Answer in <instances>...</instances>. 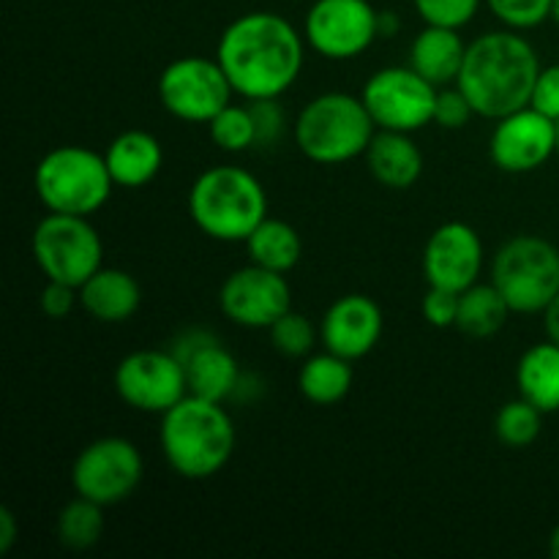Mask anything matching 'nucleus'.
Masks as SVG:
<instances>
[{"instance_id": "f257e3e1", "label": "nucleus", "mask_w": 559, "mask_h": 559, "mask_svg": "<svg viewBox=\"0 0 559 559\" xmlns=\"http://www.w3.org/2000/svg\"><path fill=\"white\" fill-rule=\"evenodd\" d=\"M306 38L276 11H249L224 27L216 47L235 96L278 98L298 82Z\"/></svg>"}, {"instance_id": "f03ea898", "label": "nucleus", "mask_w": 559, "mask_h": 559, "mask_svg": "<svg viewBox=\"0 0 559 559\" xmlns=\"http://www.w3.org/2000/svg\"><path fill=\"white\" fill-rule=\"evenodd\" d=\"M540 60L533 44L519 31H491L467 44L456 85L473 104L475 115L500 120L530 107Z\"/></svg>"}, {"instance_id": "7ed1b4c3", "label": "nucleus", "mask_w": 559, "mask_h": 559, "mask_svg": "<svg viewBox=\"0 0 559 559\" xmlns=\"http://www.w3.org/2000/svg\"><path fill=\"white\" fill-rule=\"evenodd\" d=\"M235 424L222 402L183 396L162 415L158 445L164 462L186 480H207L222 473L235 451Z\"/></svg>"}, {"instance_id": "20e7f679", "label": "nucleus", "mask_w": 559, "mask_h": 559, "mask_svg": "<svg viewBox=\"0 0 559 559\" xmlns=\"http://www.w3.org/2000/svg\"><path fill=\"white\" fill-rule=\"evenodd\" d=\"M191 222L218 243H246L267 218L265 186L243 167H207L189 189Z\"/></svg>"}, {"instance_id": "39448f33", "label": "nucleus", "mask_w": 559, "mask_h": 559, "mask_svg": "<svg viewBox=\"0 0 559 559\" xmlns=\"http://www.w3.org/2000/svg\"><path fill=\"white\" fill-rule=\"evenodd\" d=\"M377 123L364 98L344 91H328L311 98L293 123V140L309 162L336 167L366 156Z\"/></svg>"}, {"instance_id": "423d86ee", "label": "nucleus", "mask_w": 559, "mask_h": 559, "mask_svg": "<svg viewBox=\"0 0 559 559\" xmlns=\"http://www.w3.org/2000/svg\"><path fill=\"white\" fill-rule=\"evenodd\" d=\"M33 189L49 213L93 216L109 202L115 180L104 153L85 145H58L33 169Z\"/></svg>"}, {"instance_id": "0eeeda50", "label": "nucleus", "mask_w": 559, "mask_h": 559, "mask_svg": "<svg viewBox=\"0 0 559 559\" xmlns=\"http://www.w3.org/2000/svg\"><path fill=\"white\" fill-rule=\"evenodd\" d=\"M491 284L513 314H544L559 295V249L538 235L511 238L491 260Z\"/></svg>"}, {"instance_id": "6e6552de", "label": "nucleus", "mask_w": 559, "mask_h": 559, "mask_svg": "<svg viewBox=\"0 0 559 559\" xmlns=\"http://www.w3.org/2000/svg\"><path fill=\"white\" fill-rule=\"evenodd\" d=\"M33 260L49 282L80 289L104 265V243L91 216L47 213L31 238Z\"/></svg>"}, {"instance_id": "1a4fd4ad", "label": "nucleus", "mask_w": 559, "mask_h": 559, "mask_svg": "<svg viewBox=\"0 0 559 559\" xmlns=\"http://www.w3.org/2000/svg\"><path fill=\"white\" fill-rule=\"evenodd\" d=\"M158 102L173 118L183 123H211L227 104H233V85L216 58L186 55L164 66L158 76Z\"/></svg>"}, {"instance_id": "9d476101", "label": "nucleus", "mask_w": 559, "mask_h": 559, "mask_svg": "<svg viewBox=\"0 0 559 559\" xmlns=\"http://www.w3.org/2000/svg\"><path fill=\"white\" fill-rule=\"evenodd\" d=\"M145 459L126 437H102L76 453L71 464V486L80 497L104 508L129 500L142 484Z\"/></svg>"}, {"instance_id": "9b49d317", "label": "nucleus", "mask_w": 559, "mask_h": 559, "mask_svg": "<svg viewBox=\"0 0 559 559\" xmlns=\"http://www.w3.org/2000/svg\"><path fill=\"white\" fill-rule=\"evenodd\" d=\"M437 91L440 87L424 80L413 66H388L366 80L360 98L377 129L413 134L435 123Z\"/></svg>"}, {"instance_id": "f8f14e48", "label": "nucleus", "mask_w": 559, "mask_h": 559, "mask_svg": "<svg viewBox=\"0 0 559 559\" xmlns=\"http://www.w3.org/2000/svg\"><path fill=\"white\" fill-rule=\"evenodd\" d=\"M304 38L328 60H353L380 38V11L369 0H314Z\"/></svg>"}, {"instance_id": "ddd939ff", "label": "nucleus", "mask_w": 559, "mask_h": 559, "mask_svg": "<svg viewBox=\"0 0 559 559\" xmlns=\"http://www.w3.org/2000/svg\"><path fill=\"white\" fill-rule=\"evenodd\" d=\"M115 391L136 413L164 415L189 396V382L173 349H136L115 369Z\"/></svg>"}, {"instance_id": "4468645a", "label": "nucleus", "mask_w": 559, "mask_h": 559, "mask_svg": "<svg viewBox=\"0 0 559 559\" xmlns=\"http://www.w3.org/2000/svg\"><path fill=\"white\" fill-rule=\"evenodd\" d=\"M218 306L229 322L249 331H267L278 317L293 309L287 276L249 262L229 273L218 289Z\"/></svg>"}, {"instance_id": "2eb2a0df", "label": "nucleus", "mask_w": 559, "mask_h": 559, "mask_svg": "<svg viewBox=\"0 0 559 559\" xmlns=\"http://www.w3.org/2000/svg\"><path fill=\"white\" fill-rule=\"evenodd\" d=\"M557 153V120L535 107H522L497 120L489 136V156L511 175L535 173Z\"/></svg>"}, {"instance_id": "dca6fc26", "label": "nucleus", "mask_w": 559, "mask_h": 559, "mask_svg": "<svg viewBox=\"0 0 559 559\" xmlns=\"http://www.w3.org/2000/svg\"><path fill=\"white\" fill-rule=\"evenodd\" d=\"M169 349L183 364L191 396L222 404L227 399H235L243 371H240L238 358L211 331L191 328V331L180 333Z\"/></svg>"}, {"instance_id": "f3484780", "label": "nucleus", "mask_w": 559, "mask_h": 559, "mask_svg": "<svg viewBox=\"0 0 559 559\" xmlns=\"http://www.w3.org/2000/svg\"><path fill=\"white\" fill-rule=\"evenodd\" d=\"M484 271V240L464 222H445L429 235L424 249V276L429 287L464 293Z\"/></svg>"}, {"instance_id": "a211bd4d", "label": "nucleus", "mask_w": 559, "mask_h": 559, "mask_svg": "<svg viewBox=\"0 0 559 559\" xmlns=\"http://www.w3.org/2000/svg\"><path fill=\"white\" fill-rule=\"evenodd\" d=\"M385 317L369 295L349 293L333 300L320 322V342L347 360H360L380 344Z\"/></svg>"}, {"instance_id": "6ab92c4d", "label": "nucleus", "mask_w": 559, "mask_h": 559, "mask_svg": "<svg viewBox=\"0 0 559 559\" xmlns=\"http://www.w3.org/2000/svg\"><path fill=\"white\" fill-rule=\"evenodd\" d=\"M104 162L120 189H142L164 167V147L151 131L129 129L104 147Z\"/></svg>"}, {"instance_id": "aec40b11", "label": "nucleus", "mask_w": 559, "mask_h": 559, "mask_svg": "<svg viewBox=\"0 0 559 559\" xmlns=\"http://www.w3.org/2000/svg\"><path fill=\"white\" fill-rule=\"evenodd\" d=\"M142 304V287L123 267H98L80 287V306L96 322L118 325L131 320Z\"/></svg>"}, {"instance_id": "412c9836", "label": "nucleus", "mask_w": 559, "mask_h": 559, "mask_svg": "<svg viewBox=\"0 0 559 559\" xmlns=\"http://www.w3.org/2000/svg\"><path fill=\"white\" fill-rule=\"evenodd\" d=\"M364 158L371 178L393 191L409 189L424 175V153L415 145L413 136L404 134V131L377 129Z\"/></svg>"}, {"instance_id": "4be33fe9", "label": "nucleus", "mask_w": 559, "mask_h": 559, "mask_svg": "<svg viewBox=\"0 0 559 559\" xmlns=\"http://www.w3.org/2000/svg\"><path fill=\"white\" fill-rule=\"evenodd\" d=\"M467 44L456 27L426 25L409 44V66L435 87L453 85L462 74Z\"/></svg>"}, {"instance_id": "5701e85b", "label": "nucleus", "mask_w": 559, "mask_h": 559, "mask_svg": "<svg viewBox=\"0 0 559 559\" xmlns=\"http://www.w3.org/2000/svg\"><path fill=\"white\" fill-rule=\"evenodd\" d=\"M516 388L519 396L544 415L559 413V344L540 342L533 344L527 353L519 358L516 366Z\"/></svg>"}, {"instance_id": "b1692460", "label": "nucleus", "mask_w": 559, "mask_h": 559, "mask_svg": "<svg viewBox=\"0 0 559 559\" xmlns=\"http://www.w3.org/2000/svg\"><path fill=\"white\" fill-rule=\"evenodd\" d=\"M353 388V360L342 355L325 353L309 355L298 371V391L306 402L317 407H331L338 404Z\"/></svg>"}, {"instance_id": "393cba45", "label": "nucleus", "mask_w": 559, "mask_h": 559, "mask_svg": "<svg viewBox=\"0 0 559 559\" xmlns=\"http://www.w3.org/2000/svg\"><path fill=\"white\" fill-rule=\"evenodd\" d=\"M511 306L502 298L495 284L475 282L464 293H459V317L456 328L469 338H491L506 328L511 317Z\"/></svg>"}, {"instance_id": "a878e982", "label": "nucleus", "mask_w": 559, "mask_h": 559, "mask_svg": "<svg viewBox=\"0 0 559 559\" xmlns=\"http://www.w3.org/2000/svg\"><path fill=\"white\" fill-rule=\"evenodd\" d=\"M246 251H249V262L287 276V273L300 262L304 240H300L298 229H295L293 224L267 216L265 222L246 238Z\"/></svg>"}, {"instance_id": "bb28decb", "label": "nucleus", "mask_w": 559, "mask_h": 559, "mask_svg": "<svg viewBox=\"0 0 559 559\" xmlns=\"http://www.w3.org/2000/svg\"><path fill=\"white\" fill-rule=\"evenodd\" d=\"M107 519H104V506L76 495V500L66 502L55 519V535L60 546L71 551H85L102 540Z\"/></svg>"}, {"instance_id": "cd10ccee", "label": "nucleus", "mask_w": 559, "mask_h": 559, "mask_svg": "<svg viewBox=\"0 0 559 559\" xmlns=\"http://www.w3.org/2000/svg\"><path fill=\"white\" fill-rule=\"evenodd\" d=\"M207 134L213 145L227 153H246L257 147V123L249 104H227L207 123Z\"/></svg>"}, {"instance_id": "c85d7f7f", "label": "nucleus", "mask_w": 559, "mask_h": 559, "mask_svg": "<svg viewBox=\"0 0 559 559\" xmlns=\"http://www.w3.org/2000/svg\"><path fill=\"white\" fill-rule=\"evenodd\" d=\"M544 429V413L527 399H513L497 413L495 435L508 448H530Z\"/></svg>"}, {"instance_id": "c756f323", "label": "nucleus", "mask_w": 559, "mask_h": 559, "mask_svg": "<svg viewBox=\"0 0 559 559\" xmlns=\"http://www.w3.org/2000/svg\"><path fill=\"white\" fill-rule=\"evenodd\" d=\"M271 344L278 355H287V358H306V355L314 349V344L320 342V328L311 325L309 317L298 314V311L289 309L287 314L278 317L271 328Z\"/></svg>"}, {"instance_id": "7c9ffc66", "label": "nucleus", "mask_w": 559, "mask_h": 559, "mask_svg": "<svg viewBox=\"0 0 559 559\" xmlns=\"http://www.w3.org/2000/svg\"><path fill=\"white\" fill-rule=\"evenodd\" d=\"M484 3L511 31H533L551 20L555 0H484Z\"/></svg>"}, {"instance_id": "2f4dec72", "label": "nucleus", "mask_w": 559, "mask_h": 559, "mask_svg": "<svg viewBox=\"0 0 559 559\" xmlns=\"http://www.w3.org/2000/svg\"><path fill=\"white\" fill-rule=\"evenodd\" d=\"M426 25H442L462 31L475 20L484 0H413Z\"/></svg>"}, {"instance_id": "473e14b6", "label": "nucleus", "mask_w": 559, "mask_h": 559, "mask_svg": "<svg viewBox=\"0 0 559 559\" xmlns=\"http://www.w3.org/2000/svg\"><path fill=\"white\" fill-rule=\"evenodd\" d=\"M473 115H475V109H473V104H469V98L462 93V87L445 85L437 91L435 123L440 126V129H448V131L464 129V126L473 120Z\"/></svg>"}, {"instance_id": "72a5a7b5", "label": "nucleus", "mask_w": 559, "mask_h": 559, "mask_svg": "<svg viewBox=\"0 0 559 559\" xmlns=\"http://www.w3.org/2000/svg\"><path fill=\"white\" fill-rule=\"evenodd\" d=\"M249 107L257 123V147H273L287 129V115L282 104L278 98H257V102H249Z\"/></svg>"}, {"instance_id": "f704fd0d", "label": "nucleus", "mask_w": 559, "mask_h": 559, "mask_svg": "<svg viewBox=\"0 0 559 559\" xmlns=\"http://www.w3.org/2000/svg\"><path fill=\"white\" fill-rule=\"evenodd\" d=\"M424 320L431 328H456L459 293L445 287H429L424 295Z\"/></svg>"}, {"instance_id": "c9c22d12", "label": "nucleus", "mask_w": 559, "mask_h": 559, "mask_svg": "<svg viewBox=\"0 0 559 559\" xmlns=\"http://www.w3.org/2000/svg\"><path fill=\"white\" fill-rule=\"evenodd\" d=\"M38 306H41V311L49 320H63V317H69L80 306V289L71 287V284L49 282L47 278L41 295H38Z\"/></svg>"}, {"instance_id": "e433bc0d", "label": "nucleus", "mask_w": 559, "mask_h": 559, "mask_svg": "<svg viewBox=\"0 0 559 559\" xmlns=\"http://www.w3.org/2000/svg\"><path fill=\"white\" fill-rule=\"evenodd\" d=\"M530 107L544 112L546 118L559 120V63L540 69L533 87V98H530Z\"/></svg>"}, {"instance_id": "4c0bfd02", "label": "nucleus", "mask_w": 559, "mask_h": 559, "mask_svg": "<svg viewBox=\"0 0 559 559\" xmlns=\"http://www.w3.org/2000/svg\"><path fill=\"white\" fill-rule=\"evenodd\" d=\"M16 538H20V522H16L11 508H0V555H9L14 549Z\"/></svg>"}, {"instance_id": "58836bf2", "label": "nucleus", "mask_w": 559, "mask_h": 559, "mask_svg": "<svg viewBox=\"0 0 559 559\" xmlns=\"http://www.w3.org/2000/svg\"><path fill=\"white\" fill-rule=\"evenodd\" d=\"M544 328H546V336H549L551 342L559 344V295L555 300H551L549 306H546Z\"/></svg>"}, {"instance_id": "ea45409f", "label": "nucleus", "mask_w": 559, "mask_h": 559, "mask_svg": "<svg viewBox=\"0 0 559 559\" xmlns=\"http://www.w3.org/2000/svg\"><path fill=\"white\" fill-rule=\"evenodd\" d=\"M399 31V20L391 11H380V36H391Z\"/></svg>"}, {"instance_id": "a19ab883", "label": "nucleus", "mask_w": 559, "mask_h": 559, "mask_svg": "<svg viewBox=\"0 0 559 559\" xmlns=\"http://www.w3.org/2000/svg\"><path fill=\"white\" fill-rule=\"evenodd\" d=\"M549 555L559 559V524H557L555 533H551V538H549Z\"/></svg>"}, {"instance_id": "79ce46f5", "label": "nucleus", "mask_w": 559, "mask_h": 559, "mask_svg": "<svg viewBox=\"0 0 559 559\" xmlns=\"http://www.w3.org/2000/svg\"><path fill=\"white\" fill-rule=\"evenodd\" d=\"M551 20H555L557 25H559V0H555V3H551Z\"/></svg>"}, {"instance_id": "37998d69", "label": "nucleus", "mask_w": 559, "mask_h": 559, "mask_svg": "<svg viewBox=\"0 0 559 559\" xmlns=\"http://www.w3.org/2000/svg\"><path fill=\"white\" fill-rule=\"evenodd\" d=\"M557 156H559V120H557Z\"/></svg>"}]
</instances>
